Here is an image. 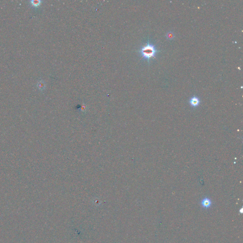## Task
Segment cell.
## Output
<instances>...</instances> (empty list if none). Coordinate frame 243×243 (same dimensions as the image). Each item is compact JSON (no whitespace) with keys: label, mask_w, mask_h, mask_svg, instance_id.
I'll return each instance as SVG.
<instances>
[{"label":"cell","mask_w":243,"mask_h":243,"mask_svg":"<svg viewBox=\"0 0 243 243\" xmlns=\"http://www.w3.org/2000/svg\"><path fill=\"white\" fill-rule=\"evenodd\" d=\"M166 37L169 40H172L174 38V34L172 31H170L166 34Z\"/></svg>","instance_id":"cell-5"},{"label":"cell","mask_w":243,"mask_h":243,"mask_svg":"<svg viewBox=\"0 0 243 243\" xmlns=\"http://www.w3.org/2000/svg\"><path fill=\"white\" fill-rule=\"evenodd\" d=\"M190 104L191 106L193 107H196L200 104V100L197 97H193L190 100Z\"/></svg>","instance_id":"cell-3"},{"label":"cell","mask_w":243,"mask_h":243,"mask_svg":"<svg viewBox=\"0 0 243 243\" xmlns=\"http://www.w3.org/2000/svg\"><path fill=\"white\" fill-rule=\"evenodd\" d=\"M158 51L155 46L149 42H148L144 46L142 47L139 50L141 56L148 61L151 58H155L157 52Z\"/></svg>","instance_id":"cell-1"},{"label":"cell","mask_w":243,"mask_h":243,"mask_svg":"<svg viewBox=\"0 0 243 243\" xmlns=\"http://www.w3.org/2000/svg\"><path fill=\"white\" fill-rule=\"evenodd\" d=\"M41 2L42 1L40 0H32L30 1L31 4L33 6H35V7H38V6H39L41 4Z\"/></svg>","instance_id":"cell-4"},{"label":"cell","mask_w":243,"mask_h":243,"mask_svg":"<svg viewBox=\"0 0 243 243\" xmlns=\"http://www.w3.org/2000/svg\"><path fill=\"white\" fill-rule=\"evenodd\" d=\"M212 204V201L208 197H205L201 201V205L203 208L208 209L209 208Z\"/></svg>","instance_id":"cell-2"},{"label":"cell","mask_w":243,"mask_h":243,"mask_svg":"<svg viewBox=\"0 0 243 243\" xmlns=\"http://www.w3.org/2000/svg\"><path fill=\"white\" fill-rule=\"evenodd\" d=\"M44 87H45V85H44V83H43V82H41V83L39 84V87L40 89H43V88H44Z\"/></svg>","instance_id":"cell-6"}]
</instances>
